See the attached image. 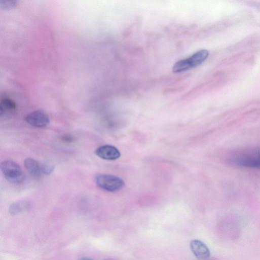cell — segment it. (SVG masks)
I'll return each instance as SVG.
<instances>
[{"label":"cell","mask_w":260,"mask_h":260,"mask_svg":"<svg viewBox=\"0 0 260 260\" xmlns=\"http://www.w3.org/2000/svg\"><path fill=\"white\" fill-rule=\"evenodd\" d=\"M230 161L237 166L260 169V149L240 151L232 155Z\"/></svg>","instance_id":"cell-1"},{"label":"cell","mask_w":260,"mask_h":260,"mask_svg":"<svg viewBox=\"0 0 260 260\" xmlns=\"http://www.w3.org/2000/svg\"><path fill=\"white\" fill-rule=\"evenodd\" d=\"M1 170L6 178L13 183L21 184L25 180L26 175L22 167L13 161H3Z\"/></svg>","instance_id":"cell-2"},{"label":"cell","mask_w":260,"mask_h":260,"mask_svg":"<svg viewBox=\"0 0 260 260\" xmlns=\"http://www.w3.org/2000/svg\"><path fill=\"white\" fill-rule=\"evenodd\" d=\"M209 53L207 50H200L194 54L190 58L176 62L173 67L174 73H180L202 64L208 58Z\"/></svg>","instance_id":"cell-3"},{"label":"cell","mask_w":260,"mask_h":260,"mask_svg":"<svg viewBox=\"0 0 260 260\" xmlns=\"http://www.w3.org/2000/svg\"><path fill=\"white\" fill-rule=\"evenodd\" d=\"M95 180L100 189L110 192L119 191L125 186L123 180L110 174H99L96 176Z\"/></svg>","instance_id":"cell-4"},{"label":"cell","mask_w":260,"mask_h":260,"mask_svg":"<svg viewBox=\"0 0 260 260\" xmlns=\"http://www.w3.org/2000/svg\"><path fill=\"white\" fill-rule=\"evenodd\" d=\"M24 164L29 173L36 178L41 177L45 175H50L55 169V167L53 165L42 163L31 158L26 159Z\"/></svg>","instance_id":"cell-5"},{"label":"cell","mask_w":260,"mask_h":260,"mask_svg":"<svg viewBox=\"0 0 260 260\" xmlns=\"http://www.w3.org/2000/svg\"><path fill=\"white\" fill-rule=\"evenodd\" d=\"M25 120L28 124L36 128H45L50 123L49 115L42 110H35L27 116Z\"/></svg>","instance_id":"cell-6"},{"label":"cell","mask_w":260,"mask_h":260,"mask_svg":"<svg viewBox=\"0 0 260 260\" xmlns=\"http://www.w3.org/2000/svg\"><path fill=\"white\" fill-rule=\"evenodd\" d=\"M95 154L101 159L109 161L118 160L121 156L119 150L110 145H104L99 147L96 150Z\"/></svg>","instance_id":"cell-7"},{"label":"cell","mask_w":260,"mask_h":260,"mask_svg":"<svg viewBox=\"0 0 260 260\" xmlns=\"http://www.w3.org/2000/svg\"><path fill=\"white\" fill-rule=\"evenodd\" d=\"M191 249L199 260H206L210 255V250L207 246L199 240H193L190 242Z\"/></svg>","instance_id":"cell-8"},{"label":"cell","mask_w":260,"mask_h":260,"mask_svg":"<svg viewBox=\"0 0 260 260\" xmlns=\"http://www.w3.org/2000/svg\"><path fill=\"white\" fill-rule=\"evenodd\" d=\"M16 109L17 105L13 100L8 98L4 99L0 104V115L3 116L5 114L12 113Z\"/></svg>","instance_id":"cell-9"},{"label":"cell","mask_w":260,"mask_h":260,"mask_svg":"<svg viewBox=\"0 0 260 260\" xmlns=\"http://www.w3.org/2000/svg\"><path fill=\"white\" fill-rule=\"evenodd\" d=\"M30 204L26 201H19L12 204L10 208V211L12 214H17L28 210Z\"/></svg>","instance_id":"cell-10"},{"label":"cell","mask_w":260,"mask_h":260,"mask_svg":"<svg viewBox=\"0 0 260 260\" xmlns=\"http://www.w3.org/2000/svg\"><path fill=\"white\" fill-rule=\"evenodd\" d=\"M17 1H2L0 7L4 10H10L15 8L18 5Z\"/></svg>","instance_id":"cell-11"},{"label":"cell","mask_w":260,"mask_h":260,"mask_svg":"<svg viewBox=\"0 0 260 260\" xmlns=\"http://www.w3.org/2000/svg\"><path fill=\"white\" fill-rule=\"evenodd\" d=\"M62 140L66 142L70 143L73 141V137L69 135H65L62 137Z\"/></svg>","instance_id":"cell-12"},{"label":"cell","mask_w":260,"mask_h":260,"mask_svg":"<svg viewBox=\"0 0 260 260\" xmlns=\"http://www.w3.org/2000/svg\"><path fill=\"white\" fill-rule=\"evenodd\" d=\"M80 260H93V259L85 257V258H83Z\"/></svg>","instance_id":"cell-13"}]
</instances>
